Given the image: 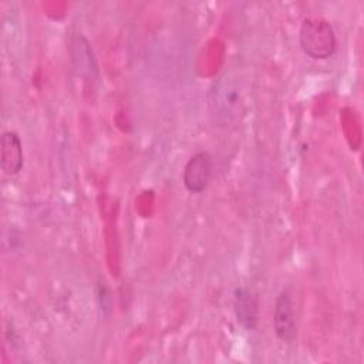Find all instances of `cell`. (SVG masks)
I'll list each match as a JSON object with an SVG mask.
<instances>
[{
    "mask_svg": "<svg viewBox=\"0 0 364 364\" xmlns=\"http://www.w3.org/2000/svg\"><path fill=\"white\" fill-rule=\"evenodd\" d=\"M208 109L215 125L237 127L247 112V92L243 81L233 73L219 77L208 92Z\"/></svg>",
    "mask_w": 364,
    "mask_h": 364,
    "instance_id": "1",
    "label": "cell"
},
{
    "mask_svg": "<svg viewBox=\"0 0 364 364\" xmlns=\"http://www.w3.org/2000/svg\"><path fill=\"white\" fill-rule=\"evenodd\" d=\"M300 47L314 60H326L336 53L337 40L331 24L324 18L307 17L299 31Z\"/></svg>",
    "mask_w": 364,
    "mask_h": 364,
    "instance_id": "2",
    "label": "cell"
},
{
    "mask_svg": "<svg viewBox=\"0 0 364 364\" xmlns=\"http://www.w3.org/2000/svg\"><path fill=\"white\" fill-rule=\"evenodd\" d=\"M273 328L276 337L282 343H291L297 334V320H296V306L293 300L291 290L289 287L283 289L274 303L273 311Z\"/></svg>",
    "mask_w": 364,
    "mask_h": 364,
    "instance_id": "3",
    "label": "cell"
},
{
    "mask_svg": "<svg viewBox=\"0 0 364 364\" xmlns=\"http://www.w3.org/2000/svg\"><path fill=\"white\" fill-rule=\"evenodd\" d=\"M212 175H213V161L210 155L205 151H199L188 159L183 168L182 181L185 188L191 193H200L208 188L212 179Z\"/></svg>",
    "mask_w": 364,
    "mask_h": 364,
    "instance_id": "4",
    "label": "cell"
},
{
    "mask_svg": "<svg viewBox=\"0 0 364 364\" xmlns=\"http://www.w3.org/2000/svg\"><path fill=\"white\" fill-rule=\"evenodd\" d=\"M70 54L73 70L78 77L87 81H92L97 78V61L92 48L84 36H73L70 41Z\"/></svg>",
    "mask_w": 364,
    "mask_h": 364,
    "instance_id": "5",
    "label": "cell"
},
{
    "mask_svg": "<svg viewBox=\"0 0 364 364\" xmlns=\"http://www.w3.org/2000/svg\"><path fill=\"white\" fill-rule=\"evenodd\" d=\"M233 310L243 328L255 330L259 318V294L253 289L237 287L233 293Z\"/></svg>",
    "mask_w": 364,
    "mask_h": 364,
    "instance_id": "6",
    "label": "cell"
},
{
    "mask_svg": "<svg viewBox=\"0 0 364 364\" xmlns=\"http://www.w3.org/2000/svg\"><path fill=\"white\" fill-rule=\"evenodd\" d=\"M24 165L23 144L17 132L6 131L0 138V166L6 175H17Z\"/></svg>",
    "mask_w": 364,
    "mask_h": 364,
    "instance_id": "7",
    "label": "cell"
}]
</instances>
